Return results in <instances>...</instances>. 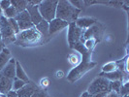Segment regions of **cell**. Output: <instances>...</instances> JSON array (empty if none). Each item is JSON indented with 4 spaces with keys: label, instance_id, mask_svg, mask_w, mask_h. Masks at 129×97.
<instances>
[{
    "label": "cell",
    "instance_id": "obj_14",
    "mask_svg": "<svg viewBox=\"0 0 129 97\" xmlns=\"http://www.w3.org/2000/svg\"><path fill=\"white\" fill-rule=\"evenodd\" d=\"M75 23L79 28L84 30V29H87L90 26L97 23V19H93V18H78Z\"/></svg>",
    "mask_w": 129,
    "mask_h": 97
},
{
    "label": "cell",
    "instance_id": "obj_39",
    "mask_svg": "<svg viewBox=\"0 0 129 97\" xmlns=\"http://www.w3.org/2000/svg\"><path fill=\"white\" fill-rule=\"evenodd\" d=\"M81 97H88V93H87V92L85 91V92H84V94H83V95H82Z\"/></svg>",
    "mask_w": 129,
    "mask_h": 97
},
{
    "label": "cell",
    "instance_id": "obj_34",
    "mask_svg": "<svg viewBox=\"0 0 129 97\" xmlns=\"http://www.w3.org/2000/svg\"><path fill=\"white\" fill-rule=\"evenodd\" d=\"M64 76H65L64 72L62 71V70H58V71L55 72V77H56V79H62Z\"/></svg>",
    "mask_w": 129,
    "mask_h": 97
},
{
    "label": "cell",
    "instance_id": "obj_19",
    "mask_svg": "<svg viewBox=\"0 0 129 97\" xmlns=\"http://www.w3.org/2000/svg\"><path fill=\"white\" fill-rule=\"evenodd\" d=\"M35 28L37 29V31H38L42 36H44V37H49L50 35H49V22L48 21H46V20H42L39 24L35 26Z\"/></svg>",
    "mask_w": 129,
    "mask_h": 97
},
{
    "label": "cell",
    "instance_id": "obj_3",
    "mask_svg": "<svg viewBox=\"0 0 129 97\" xmlns=\"http://www.w3.org/2000/svg\"><path fill=\"white\" fill-rule=\"evenodd\" d=\"M42 42V35L37 31L35 26L20 32L16 36L15 43L19 46H35Z\"/></svg>",
    "mask_w": 129,
    "mask_h": 97
},
{
    "label": "cell",
    "instance_id": "obj_16",
    "mask_svg": "<svg viewBox=\"0 0 129 97\" xmlns=\"http://www.w3.org/2000/svg\"><path fill=\"white\" fill-rule=\"evenodd\" d=\"M12 58L11 56V52L9 49L4 48L2 50V52H0V72L2 71V69L5 67V65L9 62V60Z\"/></svg>",
    "mask_w": 129,
    "mask_h": 97
},
{
    "label": "cell",
    "instance_id": "obj_13",
    "mask_svg": "<svg viewBox=\"0 0 129 97\" xmlns=\"http://www.w3.org/2000/svg\"><path fill=\"white\" fill-rule=\"evenodd\" d=\"M99 76L104 77L105 79H107L108 81H110V82H113V81H120L121 83H122V81L124 79L127 78V76L124 75L122 71H120L118 69L116 70V71L112 72V73H107V74L106 73H100Z\"/></svg>",
    "mask_w": 129,
    "mask_h": 97
},
{
    "label": "cell",
    "instance_id": "obj_8",
    "mask_svg": "<svg viewBox=\"0 0 129 97\" xmlns=\"http://www.w3.org/2000/svg\"><path fill=\"white\" fill-rule=\"evenodd\" d=\"M16 62H17L16 58H11L9 60V62L5 65V67L2 69V71L0 72V75L3 77L8 78V79L14 80L16 77Z\"/></svg>",
    "mask_w": 129,
    "mask_h": 97
},
{
    "label": "cell",
    "instance_id": "obj_29",
    "mask_svg": "<svg viewBox=\"0 0 129 97\" xmlns=\"http://www.w3.org/2000/svg\"><path fill=\"white\" fill-rule=\"evenodd\" d=\"M69 2L72 4V6H74L76 9L78 10H80V11H82L83 10V8H84V1H82V0H69Z\"/></svg>",
    "mask_w": 129,
    "mask_h": 97
},
{
    "label": "cell",
    "instance_id": "obj_7",
    "mask_svg": "<svg viewBox=\"0 0 129 97\" xmlns=\"http://www.w3.org/2000/svg\"><path fill=\"white\" fill-rule=\"evenodd\" d=\"M83 35H84V30L79 28L75 22L69 23L68 25V44L70 48H73L77 43L81 42L84 43V39H83Z\"/></svg>",
    "mask_w": 129,
    "mask_h": 97
},
{
    "label": "cell",
    "instance_id": "obj_12",
    "mask_svg": "<svg viewBox=\"0 0 129 97\" xmlns=\"http://www.w3.org/2000/svg\"><path fill=\"white\" fill-rule=\"evenodd\" d=\"M101 32H102V29H100L99 25H97L96 23L94 25L90 26L89 28L85 29V31H84V35H83V39L84 41L85 39L88 38H95L98 41V37L101 36Z\"/></svg>",
    "mask_w": 129,
    "mask_h": 97
},
{
    "label": "cell",
    "instance_id": "obj_4",
    "mask_svg": "<svg viewBox=\"0 0 129 97\" xmlns=\"http://www.w3.org/2000/svg\"><path fill=\"white\" fill-rule=\"evenodd\" d=\"M57 3L58 1L56 0H44L39 4V13L44 20L50 22L53 19H55Z\"/></svg>",
    "mask_w": 129,
    "mask_h": 97
},
{
    "label": "cell",
    "instance_id": "obj_28",
    "mask_svg": "<svg viewBox=\"0 0 129 97\" xmlns=\"http://www.w3.org/2000/svg\"><path fill=\"white\" fill-rule=\"evenodd\" d=\"M128 92H129V82L122 83L121 87H120V90H119V96L121 97L123 95H126V94H128Z\"/></svg>",
    "mask_w": 129,
    "mask_h": 97
},
{
    "label": "cell",
    "instance_id": "obj_38",
    "mask_svg": "<svg viewBox=\"0 0 129 97\" xmlns=\"http://www.w3.org/2000/svg\"><path fill=\"white\" fill-rule=\"evenodd\" d=\"M5 48V45H4V43H3V41H2V39L0 37V52H2V50Z\"/></svg>",
    "mask_w": 129,
    "mask_h": 97
},
{
    "label": "cell",
    "instance_id": "obj_20",
    "mask_svg": "<svg viewBox=\"0 0 129 97\" xmlns=\"http://www.w3.org/2000/svg\"><path fill=\"white\" fill-rule=\"evenodd\" d=\"M118 69V64L116 61H110L102 66V72L101 73H112Z\"/></svg>",
    "mask_w": 129,
    "mask_h": 97
},
{
    "label": "cell",
    "instance_id": "obj_22",
    "mask_svg": "<svg viewBox=\"0 0 129 97\" xmlns=\"http://www.w3.org/2000/svg\"><path fill=\"white\" fill-rule=\"evenodd\" d=\"M15 19L19 22V21H31L30 20V16H29V14L28 12L24 10V11H22V12H20L17 15V17L15 18Z\"/></svg>",
    "mask_w": 129,
    "mask_h": 97
},
{
    "label": "cell",
    "instance_id": "obj_33",
    "mask_svg": "<svg viewBox=\"0 0 129 97\" xmlns=\"http://www.w3.org/2000/svg\"><path fill=\"white\" fill-rule=\"evenodd\" d=\"M41 2H42V0H30V1H28V5L29 6H38Z\"/></svg>",
    "mask_w": 129,
    "mask_h": 97
},
{
    "label": "cell",
    "instance_id": "obj_6",
    "mask_svg": "<svg viewBox=\"0 0 129 97\" xmlns=\"http://www.w3.org/2000/svg\"><path fill=\"white\" fill-rule=\"evenodd\" d=\"M0 36L3 43L16 41V34L11 28L8 19H6L3 15L0 16Z\"/></svg>",
    "mask_w": 129,
    "mask_h": 97
},
{
    "label": "cell",
    "instance_id": "obj_23",
    "mask_svg": "<svg viewBox=\"0 0 129 97\" xmlns=\"http://www.w3.org/2000/svg\"><path fill=\"white\" fill-rule=\"evenodd\" d=\"M96 43H97V40L95 38H88V39H85V40H84V43H83V45L84 46V48H85L87 51L91 52Z\"/></svg>",
    "mask_w": 129,
    "mask_h": 97
},
{
    "label": "cell",
    "instance_id": "obj_17",
    "mask_svg": "<svg viewBox=\"0 0 129 97\" xmlns=\"http://www.w3.org/2000/svg\"><path fill=\"white\" fill-rule=\"evenodd\" d=\"M16 78H18L19 80L23 81L26 84H28V83L30 82L28 76L26 75L25 71L23 70L22 66L20 65V63H19L18 60H17V62H16Z\"/></svg>",
    "mask_w": 129,
    "mask_h": 97
},
{
    "label": "cell",
    "instance_id": "obj_36",
    "mask_svg": "<svg viewBox=\"0 0 129 97\" xmlns=\"http://www.w3.org/2000/svg\"><path fill=\"white\" fill-rule=\"evenodd\" d=\"M6 96L7 97H19L18 96V92H17V91H14V90L9 91V92L6 94Z\"/></svg>",
    "mask_w": 129,
    "mask_h": 97
},
{
    "label": "cell",
    "instance_id": "obj_18",
    "mask_svg": "<svg viewBox=\"0 0 129 97\" xmlns=\"http://www.w3.org/2000/svg\"><path fill=\"white\" fill-rule=\"evenodd\" d=\"M11 5L17 10V12L19 14L26 10V8L28 7V1L27 0H12Z\"/></svg>",
    "mask_w": 129,
    "mask_h": 97
},
{
    "label": "cell",
    "instance_id": "obj_21",
    "mask_svg": "<svg viewBox=\"0 0 129 97\" xmlns=\"http://www.w3.org/2000/svg\"><path fill=\"white\" fill-rule=\"evenodd\" d=\"M17 15H18V12H17V10L13 6H10L5 11H3V16L8 19H15L17 17Z\"/></svg>",
    "mask_w": 129,
    "mask_h": 97
},
{
    "label": "cell",
    "instance_id": "obj_2",
    "mask_svg": "<svg viewBox=\"0 0 129 97\" xmlns=\"http://www.w3.org/2000/svg\"><path fill=\"white\" fill-rule=\"evenodd\" d=\"M80 13L81 11L72 6L69 0H60L57 3L55 18L62 19L68 23H72L77 20Z\"/></svg>",
    "mask_w": 129,
    "mask_h": 97
},
{
    "label": "cell",
    "instance_id": "obj_37",
    "mask_svg": "<svg viewBox=\"0 0 129 97\" xmlns=\"http://www.w3.org/2000/svg\"><path fill=\"white\" fill-rule=\"evenodd\" d=\"M105 97H120V96H119V94H117V93L114 92V91H110V92L107 93V95Z\"/></svg>",
    "mask_w": 129,
    "mask_h": 97
},
{
    "label": "cell",
    "instance_id": "obj_11",
    "mask_svg": "<svg viewBox=\"0 0 129 97\" xmlns=\"http://www.w3.org/2000/svg\"><path fill=\"white\" fill-rule=\"evenodd\" d=\"M39 87L34 84V83H31L29 82L28 84H26L21 89H19L18 92V96L19 97H31L33 93L38 89Z\"/></svg>",
    "mask_w": 129,
    "mask_h": 97
},
{
    "label": "cell",
    "instance_id": "obj_26",
    "mask_svg": "<svg viewBox=\"0 0 129 97\" xmlns=\"http://www.w3.org/2000/svg\"><path fill=\"white\" fill-rule=\"evenodd\" d=\"M68 61L70 62V64L73 65V66L75 67V66H77V65L80 63L81 58L79 57V55L75 52V53H71V54L68 56Z\"/></svg>",
    "mask_w": 129,
    "mask_h": 97
},
{
    "label": "cell",
    "instance_id": "obj_32",
    "mask_svg": "<svg viewBox=\"0 0 129 97\" xmlns=\"http://www.w3.org/2000/svg\"><path fill=\"white\" fill-rule=\"evenodd\" d=\"M10 6H12L10 0H2V1H0V9H1V10L5 11V10L8 9Z\"/></svg>",
    "mask_w": 129,
    "mask_h": 97
},
{
    "label": "cell",
    "instance_id": "obj_24",
    "mask_svg": "<svg viewBox=\"0 0 129 97\" xmlns=\"http://www.w3.org/2000/svg\"><path fill=\"white\" fill-rule=\"evenodd\" d=\"M25 84H26V83H24L23 81H21V80H19V79L15 77V79L13 80V87H12V90L19 91V89H21Z\"/></svg>",
    "mask_w": 129,
    "mask_h": 97
},
{
    "label": "cell",
    "instance_id": "obj_25",
    "mask_svg": "<svg viewBox=\"0 0 129 97\" xmlns=\"http://www.w3.org/2000/svg\"><path fill=\"white\" fill-rule=\"evenodd\" d=\"M121 84H122V83L120 81H113V82H110V85H109L110 91H114V92H116L117 94H119V90H120Z\"/></svg>",
    "mask_w": 129,
    "mask_h": 97
},
{
    "label": "cell",
    "instance_id": "obj_15",
    "mask_svg": "<svg viewBox=\"0 0 129 97\" xmlns=\"http://www.w3.org/2000/svg\"><path fill=\"white\" fill-rule=\"evenodd\" d=\"M12 87H13V80L0 75V93L7 94L9 91L12 90Z\"/></svg>",
    "mask_w": 129,
    "mask_h": 97
},
{
    "label": "cell",
    "instance_id": "obj_40",
    "mask_svg": "<svg viewBox=\"0 0 129 97\" xmlns=\"http://www.w3.org/2000/svg\"><path fill=\"white\" fill-rule=\"evenodd\" d=\"M121 97H129V94H126V95H123V96Z\"/></svg>",
    "mask_w": 129,
    "mask_h": 97
},
{
    "label": "cell",
    "instance_id": "obj_9",
    "mask_svg": "<svg viewBox=\"0 0 129 97\" xmlns=\"http://www.w3.org/2000/svg\"><path fill=\"white\" fill-rule=\"evenodd\" d=\"M69 23L66 22L64 20L62 19H53L52 21L49 22V35L52 36L53 34H55L56 32L64 29L66 27H68Z\"/></svg>",
    "mask_w": 129,
    "mask_h": 97
},
{
    "label": "cell",
    "instance_id": "obj_10",
    "mask_svg": "<svg viewBox=\"0 0 129 97\" xmlns=\"http://www.w3.org/2000/svg\"><path fill=\"white\" fill-rule=\"evenodd\" d=\"M26 11L28 12L29 16H30V20L33 23V25L36 26L37 24H39L42 20H43V18L41 17V15L39 13L38 10V6H29L26 8Z\"/></svg>",
    "mask_w": 129,
    "mask_h": 97
},
{
    "label": "cell",
    "instance_id": "obj_30",
    "mask_svg": "<svg viewBox=\"0 0 129 97\" xmlns=\"http://www.w3.org/2000/svg\"><path fill=\"white\" fill-rule=\"evenodd\" d=\"M31 97H49V96H48V93L46 92V90L38 88V89L31 95Z\"/></svg>",
    "mask_w": 129,
    "mask_h": 97
},
{
    "label": "cell",
    "instance_id": "obj_41",
    "mask_svg": "<svg viewBox=\"0 0 129 97\" xmlns=\"http://www.w3.org/2000/svg\"><path fill=\"white\" fill-rule=\"evenodd\" d=\"M0 37H1V36H0Z\"/></svg>",
    "mask_w": 129,
    "mask_h": 97
},
{
    "label": "cell",
    "instance_id": "obj_27",
    "mask_svg": "<svg viewBox=\"0 0 129 97\" xmlns=\"http://www.w3.org/2000/svg\"><path fill=\"white\" fill-rule=\"evenodd\" d=\"M9 20V23H10V26H11V28L13 29L14 33L16 34V36L18 35L19 33V24H18V22H17V20L15 19H8Z\"/></svg>",
    "mask_w": 129,
    "mask_h": 97
},
{
    "label": "cell",
    "instance_id": "obj_5",
    "mask_svg": "<svg viewBox=\"0 0 129 97\" xmlns=\"http://www.w3.org/2000/svg\"><path fill=\"white\" fill-rule=\"evenodd\" d=\"M109 85H110V81H108L104 77L98 76L91 82L86 92L88 93V95L100 93V92H110Z\"/></svg>",
    "mask_w": 129,
    "mask_h": 97
},
{
    "label": "cell",
    "instance_id": "obj_1",
    "mask_svg": "<svg viewBox=\"0 0 129 97\" xmlns=\"http://www.w3.org/2000/svg\"><path fill=\"white\" fill-rule=\"evenodd\" d=\"M72 49H74L75 51L79 52L80 54L82 55L80 63L77 66H75L71 71L68 73V75H67V80L70 83H75V82H77L78 80H80L81 78L83 77L86 72H88L89 70L93 69L97 65V63L90 60L91 52L87 51L84 48L83 43L79 42Z\"/></svg>",
    "mask_w": 129,
    "mask_h": 97
},
{
    "label": "cell",
    "instance_id": "obj_35",
    "mask_svg": "<svg viewBox=\"0 0 129 97\" xmlns=\"http://www.w3.org/2000/svg\"><path fill=\"white\" fill-rule=\"evenodd\" d=\"M108 92H100V93H95V94H91L88 95V97H105L107 95Z\"/></svg>",
    "mask_w": 129,
    "mask_h": 97
},
{
    "label": "cell",
    "instance_id": "obj_31",
    "mask_svg": "<svg viewBox=\"0 0 129 97\" xmlns=\"http://www.w3.org/2000/svg\"><path fill=\"white\" fill-rule=\"evenodd\" d=\"M40 86L43 88V89H45V88H47L49 85H50V79L49 78H43V79H41L40 80Z\"/></svg>",
    "mask_w": 129,
    "mask_h": 97
}]
</instances>
